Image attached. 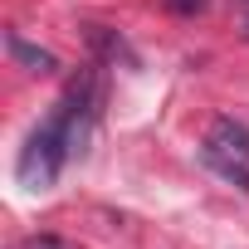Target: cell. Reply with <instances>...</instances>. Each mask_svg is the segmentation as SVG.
Masks as SVG:
<instances>
[{"instance_id": "obj_1", "label": "cell", "mask_w": 249, "mask_h": 249, "mask_svg": "<svg viewBox=\"0 0 249 249\" xmlns=\"http://www.w3.org/2000/svg\"><path fill=\"white\" fill-rule=\"evenodd\" d=\"M69 161V137H64V122L59 112L49 122H39V127L30 132V142L20 147V161H15V176L25 191H49L59 181V166Z\"/></svg>"}, {"instance_id": "obj_3", "label": "cell", "mask_w": 249, "mask_h": 249, "mask_svg": "<svg viewBox=\"0 0 249 249\" xmlns=\"http://www.w3.org/2000/svg\"><path fill=\"white\" fill-rule=\"evenodd\" d=\"M5 49H10V59H15V64H25V69H35V73H54V69H59V59H54L49 49L30 44L25 35H5Z\"/></svg>"}, {"instance_id": "obj_4", "label": "cell", "mask_w": 249, "mask_h": 249, "mask_svg": "<svg viewBox=\"0 0 249 249\" xmlns=\"http://www.w3.org/2000/svg\"><path fill=\"white\" fill-rule=\"evenodd\" d=\"M200 157H205L210 171H220L225 181H234L239 191H249V161H230V157H220V152H200Z\"/></svg>"}, {"instance_id": "obj_5", "label": "cell", "mask_w": 249, "mask_h": 249, "mask_svg": "<svg viewBox=\"0 0 249 249\" xmlns=\"http://www.w3.org/2000/svg\"><path fill=\"white\" fill-rule=\"evenodd\" d=\"M166 10H176V15H200L205 0H166Z\"/></svg>"}, {"instance_id": "obj_2", "label": "cell", "mask_w": 249, "mask_h": 249, "mask_svg": "<svg viewBox=\"0 0 249 249\" xmlns=\"http://www.w3.org/2000/svg\"><path fill=\"white\" fill-rule=\"evenodd\" d=\"M205 152H220L230 161H249V127L234 117H215L205 132Z\"/></svg>"}, {"instance_id": "obj_6", "label": "cell", "mask_w": 249, "mask_h": 249, "mask_svg": "<svg viewBox=\"0 0 249 249\" xmlns=\"http://www.w3.org/2000/svg\"><path fill=\"white\" fill-rule=\"evenodd\" d=\"M30 249H64L59 239H30Z\"/></svg>"}]
</instances>
